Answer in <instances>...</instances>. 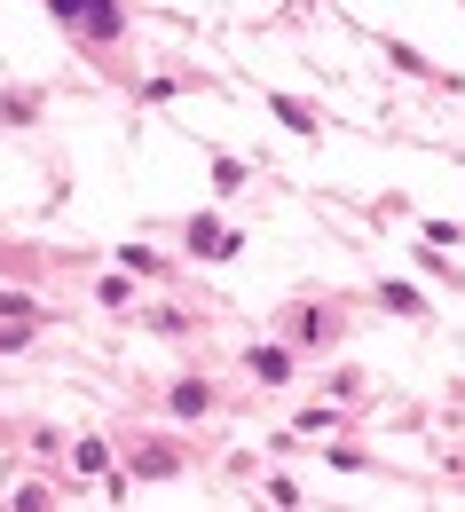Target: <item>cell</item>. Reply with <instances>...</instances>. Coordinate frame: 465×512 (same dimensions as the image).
<instances>
[{
	"mask_svg": "<svg viewBox=\"0 0 465 512\" xmlns=\"http://www.w3.org/2000/svg\"><path fill=\"white\" fill-rule=\"evenodd\" d=\"M379 300H387V308H402V316H426V300H418V292H410V284H387V292H379Z\"/></svg>",
	"mask_w": 465,
	"mask_h": 512,
	"instance_id": "obj_4",
	"label": "cell"
},
{
	"mask_svg": "<svg viewBox=\"0 0 465 512\" xmlns=\"http://www.w3.org/2000/svg\"><path fill=\"white\" fill-rule=\"evenodd\" d=\"M56 16H64L71 32H87V40H111L119 32V0H48Z\"/></svg>",
	"mask_w": 465,
	"mask_h": 512,
	"instance_id": "obj_1",
	"label": "cell"
},
{
	"mask_svg": "<svg viewBox=\"0 0 465 512\" xmlns=\"http://www.w3.org/2000/svg\"><path fill=\"white\" fill-rule=\"evenodd\" d=\"M174 410H182V418H198V410H205V386H198V379L174 386Z\"/></svg>",
	"mask_w": 465,
	"mask_h": 512,
	"instance_id": "obj_5",
	"label": "cell"
},
{
	"mask_svg": "<svg viewBox=\"0 0 465 512\" xmlns=\"http://www.w3.org/2000/svg\"><path fill=\"white\" fill-rule=\"evenodd\" d=\"M253 371H261L268 386H284V379H292V355H284V347H261V355H253Z\"/></svg>",
	"mask_w": 465,
	"mask_h": 512,
	"instance_id": "obj_3",
	"label": "cell"
},
{
	"mask_svg": "<svg viewBox=\"0 0 465 512\" xmlns=\"http://www.w3.org/2000/svg\"><path fill=\"white\" fill-rule=\"evenodd\" d=\"M190 245H198L205 260H221V253H237V237L221 229V221H190Z\"/></svg>",
	"mask_w": 465,
	"mask_h": 512,
	"instance_id": "obj_2",
	"label": "cell"
}]
</instances>
